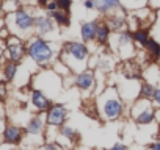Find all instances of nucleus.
<instances>
[{"mask_svg":"<svg viewBox=\"0 0 160 150\" xmlns=\"http://www.w3.org/2000/svg\"><path fill=\"white\" fill-rule=\"evenodd\" d=\"M55 2L58 3L60 10H63V11L69 13V8H71V5H72V0H55Z\"/></svg>","mask_w":160,"mask_h":150,"instance_id":"obj_24","label":"nucleus"},{"mask_svg":"<svg viewBox=\"0 0 160 150\" xmlns=\"http://www.w3.org/2000/svg\"><path fill=\"white\" fill-rule=\"evenodd\" d=\"M27 55L36 66L47 67L50 66V63H53L57 56V50L42 36H33L28 38L27 41Z\"/></svg>","mask_w":160,"mask_h":150,"instance_id":"obj_3","label":"nucleus"},{"mask_svg":"<svg viewBox=\"0 0 160 150\" xmlns=\"http://www.w3.org/2000/svg\"><path fill=\"white\" fill-rule=\"evenodd\" d=\"M107 24L112 30H121L124 27L126 21H124V17H119V16H110L107 19Z\"/></svg>","mask_w":160,"mask_h":150,"instance_id":"obj_22","label":"nucleus"},{"mask_svg":"<svg viewBox=\"0 0 160 150\" xmlns=\"http://www.w3.org/2000/svg\"><path fill=\"white\" fill-rule=\"evenodd\" d=\"M149 150H160V141L151 144V145H149Z\"/></svg>","mask_w":160,"mask_h":150,"instance_id":"obj_29","label":"nucleus"},{"mask_svg":"<svg viewBox=\"0 0 160 150\" xmlns=\"http://www.w3.org/2000/svg\"><path fill=\"white\" fill-rule=\"evenodd\" d=\"M5 55L10 61L21 63L24 59V56L27 55V44L22 42L21 38L13 36L11 41H8V45L5 47Z\"/></svg>","mask_w":160,"mask_h":150,"instance_id":"obj_8","label":"nucleus"},{"mask_svg":"<svg viewBox=\"0 0 160 150\" xmlns=\"http://www.w3.org/2000/svg\"><path fill=\"white\" fill-rule=\"evenodd\" d=\"M24 139V130L14 124H8L3 128V142L10 145H18Z\"/></svg>","mask_w":160,"mask_h":150,"instance_id":"obj_11","label":"nucleus"},{"mask_svg":"<svg viewBox=\"0 0 160 150\" xmlns=\"http://www.w3.org/2000/svg\"><path fill=\"white\" fill-rule=\"evenodd\" d=\"M60 59L71 69L72 73H78L88 69V59H90V49L85 42L77 41H68L61 45Z\"/></svg>","mask_w":160,"mask_h":150,"instance_id":"obj_1","label":"nucleus"},{"mask_svg":"<svg viewBox=\"0 0 160 150\" xmlns=\"http://www.w3.org/2000/svg\"><path fill=\"white\" fill-rule=\"evenodd\" d=\"M30 103H32L33 110L38 111V113H46V111L52 106L50 99H49L41 89H36V88H35V89L32 91V94H30Z\"/></svg>","mask_w":160,"mask_h":150,"instance_id":"obj_10","label":"nucleus"},{"mask_svg":"<svg viewBox=\"0 0 160 150\" xmlns=\"http://www.w3.org/2000/svg\"><path fill=\"white\" fill-rule=\"evenodd\" d=\"M58 134H60V138L64 139L69 145L77 144V141H78V138H80L78 133H77V130L72 128V127H69V125H63V127H60V128H58Z\"/></svg>","mask_w":160,"mask_h":150,"instance_id":"obj_14","label":"nucleus"},{"mask_svg":"<svg viewBox=\"0 0 160 150\" xmlns=\"http://www.w3.org/2000/svg\"><path fill=\"white\" fill-rule=\"evenodd\" d=\"M46 125H47V122H46V113L44 114H35L27 122V125H25V134L28 138H32V136H35V138L42 136V133L46 130Z\"/></svg>","mask_w":160,"mask_h":150,"instance_id":"obj_9","label":"nucleus"},{"mask_svg":"<svg viewBox=\"0 0 160 150\" xmlns=\"http://www.w3.org/2000/svg\"><path fill=\"white\" fill-rule=\"evenodd\" d=\"M152 103H154L155 108H160V83L155 88V92H154V97H152Z\"/></svg>","mask_w":160,"mask_h":150,"instance_id":"obj_25","label":"nucleus"},{"mask_svg":"<svg viewBox=\"0 0 160 150\" xmlns=\"http://www.w3.org/2000/svg\"><path fill=\"white\" fill-rule=\"evenodd\" d=\"M132 38H133V41L135 42H138L140 45H143V47H146L148 45V42H149V31L148 30H144V28H138V30H135L133 33H132Z\"/></svg>","mask_w":160,"mask_h":150,"instance_id":"obj_18","label":"nucleus"},{"mask_svg":"<svg viewBox=\"0 0 160 150\" xmlns=\"http://www.w3.org/2000/svg\"><path fill=\"white\" fill-rule=\"evenodd\" d=\"M49 3V0H38V5H41V7H46Z\"/></svg>","mask_w":160,"mask_h":150,"instance_id":"obj_30","label":"nucleus"},{"mask_svg":"<svg viewBox=\"0 0 160 150\" xmlns=\"http://www.w3.org/2000/svg\"><path fill=\"white\" fill-rule=\"evenodd\" d=\"M146 49H148V53L152 59H160V42H157L154 38H151Z\"/></svg>","mask_w":160,"mask_h":150,"instance_id":"obj_20","label":"nucleus"},{"mask_svg":"<svg viewBox=\"0 0 160 150\" xmlns=\"http://www.w3.org/2000/svg\"><path fill=\"white\" fill-rule=\"evenodd\" d=\"M130 116L138 125H149L155 120V106L149 99H137L132 105Z\"/></svg>","mask_w":160,"mask_h":150,"instance_id":"obj_4","label":"nucleus"},{"mask_svg":"<svg viewBox=\"0 0 160 150\" xmlns=\"http://www.w3.org/2000/svg\"><path fill=\"white\" fill-rule=\"evenodd\" d=\"M110 150H129V148H127L124 144H115V145H113Z\"/></svg>","mask_w":160,"mask_h":150,"instance_id":"obj_28","label":"nucleus"},{"mask_svg":"<svg viewBox=\"0 0 160 150\" xmlns=\"http://www.w3.org/2000/svg\"><path fill=\"white\" fill-rule=\"evenodd\" d=\"M35 30L39 36H46L47 33L53 31V21L50 19V16H39L35 21Z\"/></svg>","mask_w":160,"mask_h":150,"instance_id":"obj_12","label":"nucleus"},{"mask_svg":"<svg viewBox=\"0 0 160 150\" xmlns=\"http://www.w3.org/2000/svg\"><path fill=\"white\" fill-rule=\"evenodd\" d=\"M96 103L102 120H118L124 113V99L116 88H105L98 96Z\"/></svg>","mask_w":160,"mask_h":150,"instance_id":"obj_2","label":"nucleus"},{"mask_svg":"<svg viewBox=\"0 0 160 150\" xmlns=\"http://www.w3.org/2000/svg\"><path fill=\"white\" fill-rule=\"evenodd\" d=\"M41 150H63V145L57 141H50V142H46Z\"/></svg>","mask_w":160,"mask_h":150,"instance_id":"obj_23","label":"nucleus"},{"mask_svg":"<svg viewBox=\"0 0 160 150\" xmlns=\"http://www.w3.org/2000/svg\"><path fill=\"white\" fill-rule=\"evenodd\" d=\"M110 31H112V28L108 27L107 22L105 24H99L98 25V33H96V42L99 45H105L108 42V39H110Z\"/></svg>","mask_w":160,"mask_h":150,"instance_id":"obj_17","label":"nucleus"},{"mask_svg":"<svg viewBox=\"0 0 160 150\" xmlns=\"http://www.w3.org/2000/svg\"><path fill=\"white\" fill-rule=\"evenodd\" d=\"M18 63L16 61H5L3 63V82L7 83H13L16 75H18Z\"/></svg>","mask_w":160,"mask_h":150,"instance_id":"obj_15","label":"nucleus"},{"mask_svg":"<svg viewBox=\"0 0 160 150\" xmlns=\"http://www.w3.org/2000/svg\"><path fill=\"white\" fill-rule=\"evenodd\" d=\"M85 8H88V10H93V8H96V5H94V0H85Z\"/></svg>","mask_w":160,"mask_h":150,"instance_id":"obj_27","label":"nucleus"},{"mask_svg":"<svg viewBox=\"0 0 160 150\" xmlns=\"http://www.w3.org/2000/svg\"><path fill=\"white\" fill-rule=\"evenodd\" d=\"M68 119V110L63 103H52V106L46 111V122L50 128H60L64 125Z\"/></svg>","mask_w":160,"mask_h":150,"instance_id":"obj_6","label":"nucleus"},{"mask_svg":"<svg viewBox=\"0 0 160 150\" xmlns=\"http://www.w3.org/2000/svg\"><path fill=\"white\" fill-rule=\"evenodd\" d=\"M74 85L75 88L85 94V96H90L94 88H96V77H94V72L91 69H87L83 72H78L75 73V77H74Z\"/></svg>","mask_w":160,"mask_h":150,"instance_id":"obj_7","label":"nucleus"},{"mask_svg":"<svg viewBox=\"0 0 160 150\" xmlns=\"http://www.w3.org/2000/svg\"><path fill=\"white\" fill-rule=\"evenodd\" d=\"M98 25L99 22L93 21V22H85L80 28V35H82L83 42H91L96 41V33H98Z\"/></svg>","mask_w":160,"mask_h":150,"instance_id":"obj_13","label":"nucleus"},{"mask_svg":"<svg viewBox=\"0 0 160 150\" xmlns=\"http://www.w3.org/2000/svg\"><path fill=\"white\" fill-rule=\"evenodd\" d=\"M46 10H47V13H49V14H52V13L58 11V10H60V7H58V3L55 2V0H50V2L46 5Z\"/></svg>","mask_w":160,"mask_h":150,"instance_id":"obj_26","label":"nucleus"},{"mask_svg":"<svg viewBox=\"0 0 160 150\" xmlns=\"http://www.w3.org/2000/svg\"><path fill=\"white\" fill-rule=\"evenodd\" d=\"M35 17L28 13V11H25V10H18L16 13H13V25L14 27H11V33H13V30H14V35L18 36V38H22V36H25L28 31H32V28L35 27Z\"/></svg>","mask_w":160,"mask_h":150,"instance_id":"obj_5","label":"nucleus"},{"mask_svg":"<svg viewBox=\"0 0 160 150\" xmlns=\"http://www.w3.org/2000/svg\"><path fill=\"white\" fill-rule=\"evenodd\" d=\"M94 5L101 13L107 14V13L119 8V0H94Z\"/></svg>","mask_w":160,"mask_h":150,"instance_id":"obj_16","label":"nucleus"},{"mask_svg":"<svg viewBox=\"0 0 160 150\" xmlns=\"http://www.w3.org/2000/svg\"><path fill=\"white\" fill-rule=\"evenodd\" d=\"M91 150H93V148H91Z\"/></svg>","mask_w":160,"mask_h":150,"instance_id":"obj_31","label":"nucleus"},{"mask_svg":"<svg viewBox=\"0 0 160 150\" xmlns=\"http://www.w3.org/2000/svg\"><path fill=\"white\" fill-rule=\"evenodd\" d=\"M155 85H152V83H149V82H144V83H141V89H140V97L141 99H152L154 97V92H155Z\"/></svg>","mask_w":160,"mask_h":150,"instance_id":"obj_21","label":"nucleus"},{"mask_svg":"<svg viewBox=\"0 0 160 150\" xmlns=\"http://www.w3.org/2000/svg\"><path fill=\"white\" fill-rule=\"evenodd\" d=\"M49 16H50L58 25H61V27H68V25L71 24V21H69V14H68L66 11H63V10H58V11L49 14Z\"/></svg>","mask_w":160,"mask_h":150,"instance_id":"obj_19","label":"nucleus"}]
</instances>
